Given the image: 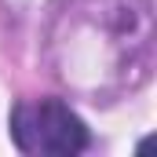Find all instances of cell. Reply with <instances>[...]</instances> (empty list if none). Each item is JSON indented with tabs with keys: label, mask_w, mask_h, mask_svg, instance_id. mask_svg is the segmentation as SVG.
I'll return each instance as SVG.
<instances>
[{
	"label": "cell",
	"mask_w": 157,
	"mask_h": 157,
	"mask_svg": "<svg viewBox=\"0 0 157 157\" xmlns=\"http://www.w3.org/2000/svg\"><path fill=\"white\" fill-rule=\"evenodd\" d=\"M66 62L59 77L77 84L99 77L95 91L110 80L135 88L150 73L154 55V18L146 0H88L66 15Z\"/></svg>",
	"instance_id": "cell-1"
},
{
	"label": "cell",
	"mask_w": 157,
	"mask_h": 157,
	"mask_svg": "<svg viewBox=\"0 0 157 157\" xmlns=\"http://www.w3.org/2000/svg\"><path fill=\"white\" fill-rule=\"evenodd\" d=\"M11 143L33 157H73L88 150V124L62 99H26L11 110Z\"/></svg>",
	"instance_id": "cell-2"
}]
</instances>
